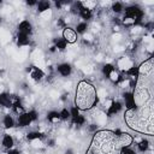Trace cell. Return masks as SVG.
I'll return each instance as SVG.
<instances>
[{
  "label": "cell",
  "mask_w": 154,
  "mask_h": 154,
  "mask_svg": "<svg viewBox=\"0 0 154 154\" xmlns=\"http://www.w3.org/2000/svg\"><path fill=\"white\" fill-rule=\"evenodd\" d=\"M135 144H136V149H137V152L143 153V154L148 153V152L150 150V147H152L150 142H149L147 138H144V137H142V138H141L138 142H136Z\"/></svg>",
  "instance_id": "14"
},
{
  "label": "cell",
  "mask_w": 154,
  "mask_h": 154,
  "mask_svg": "<svg viewBox=\"0 0 154 154\" xmlns=\"http://www.w3.org/2000/svg\"><path fill=\"white\" fill-rule=\"evenodd\" d=\"M61 37H63L69 45H70V43H75V42H77V40H78V35L76 34L75 29L71 28V26H66L65 29L61 30Z\"/></svg>",
  "instance_id": "6"
},
{
  "label": "cell",
  "mask_w": 154,
  "mask_h": 154,
  "mask_svg": "<svg viewBox=\"0 0 154 154\" xmlns=\"http://www.w3.org/2000/svg\"><path fill=\"white\" fill-rule=\"evenodd\" d=\"M29 76H30V78H31L34 82L38 83V82H42V81L45 79L46 72H45L42 69H40L38 66L31 65V70H30V72H29Z\"/></svg>",
  "instance_id": "9"
},
{
  "label": "cell",
  "mask_w": 154,
  "mask_h": 154,
  "mask_svg": "<svg viewBox=\"0 0 154 154\" xmlns=\"http://www.w3.org/2000/svg\"><path fill=\"white\" fill-rule=\"evenodd\" d=\"M25 5H26L28 7H36L37 1H36V0H26V1H25Z\"/></svg>",
  "instance_id": "29"
},
{
  "label": "cell",
  "mask_w": 154,
  "mask_h": 154,
  "mask_svg": "<svg viewBox=\"0 0 154 154\" xmlns=\"http://www.w3.org/2000/svg\"><path fill=\"white\" fill-rule=\"evenodd\" d=\"M85 129H87V131H89V132L94 134V132H96V131L99 130V125H97V124H95V123H91V124L87 125V126H85Z\"/></svg>",
  "instance_id": "27"
},
{
  "label": "cell",
  "mask_w": 154,
  "mask_h": 154,
  "mask_svg": "<svg viewBox=\"0 0 154 154\" xmlns=\"http://www.w3.org/2000/svg\"><path fill=\"white\" fill-rule=\"evenodd\" d=\"M17 32L31 36L34 32V25L29 19H23L17 24Z\"/></svg>",
  "instance_id": "5"
},
{
  "label": "cell",
  "mask_w": 154,
  "mask_h": 154,
  "mask_svg": "<svg viewBox=\"0 0 154 154\" xmlns=\"http://www.w3.org/2000/svg\"><path fill=\"white\" fill-rule=\"evenodd\" d=\"M6 154H20V150L17 148H11L6 150Z\"/></svg>",
  "instance_id": "30"
},
{
  "label": "cell",
  "mask_w": 154,
  "mask_h": 154,
  "mask_svg": "<svg viewBox=\"0 0 154 154\" xmlns=\"http://www.w3.org/2000/svg\"><path fill=\"white\" fill-rule=\"evenodd\" d=\"M1 146H2V148H5L6 150H7V149H11V148H14V146H16V140H14L13 135H11V134H4L2 137H1Z\"/></svg>",
  "instance_id": "12"
},
{
  "label": "cell",
  "mask_w": 154,
  "mask_h": 154,
  "mask_svg": "<svg viewBox=\"0 0 154 154\" xmlns=\"http://www.w3.org/2000/svg\"><path fill=\"white\" fill-rule=\"evenodd\" d=\"M116 71V66L112 63H105L102 64V66L100 67V73L102 75V77L105 78H109V76Z\"/></svg>",
  "instance_id": "15"
},
{
  "label": "cell",
  "mask_w": 154,
  "mask_h": 154,
  "mask_svg": "<svg viewBox=\"0 0 154 154\" xmlns=\"http://www.w3.org/2000/svg\"><path fill=\"white\" fill-rule=\"evenodd\" d=\"M46 120L51 124H57L59 122H61L60 119V114H59V111H55V109H51L47 112L46 114Z\"/></svg>",
  "instance_id": "19"
},
{
  "label": "cell",
  "mask_w": 154,
  "mask_h": 154,
  "mask_svg": "<svg viewBox=\"0 0 154 154\" xmlns=\"http://www.w3.org/2000/svg\"><path fill=\"white\" fill-rule=\"evenodd\" d=\"M123 101L120 100H112L111 103L107 106V109H106V117L107 118H113L116 116H118L122 111H123Z\"/></svg>",
  "instance_id": "4"
},
{
  "label": "cell",
  "mask_w": 154,
  "mask_h": 154,
  "mask_svg": "<svg viewBox=\"0 0 154 154\" xmlns=\"http://www.w3.org/2000/svg\"><path fill=\"white\" fill-rule=\"evenodd\" d=\"M75 31H76V34L77 35H85L87 32H88V30H89V23H85V22H78V23H76V25H75Z\"/></svg>",
  "instance_id": "20"
},
{
  "label": "cell",
  "mask_w": 154,
  "mask_h": 154,
  "mask_svg": "<svg viewBox=\"0 0 154 154\" xmlns=\"http://www.w3.org/2000/svg\"><path fill=\"white\" fill-rule=\"evenodd\" d=\"M52 8V2L51 1H47V0H41V1H37V5H36V12L38 14H43L48 11H51Z\"/></svg>",
  "instance_id": "17"
},
{
  "label": "cell",
  "mask_w": 154,
  "mask_h": 154,
  "mask_svg": "<svg viewBox=\"0 0 154 154\" xmlns=\"http://www.w3.org/2000/svg\"><path fill=\"white\" fill-rule=\"evenodd\" d=\"M55 143H57V141H55V138H53V137H46V146L47 147H49V148H54L55 147Z\"/></svg>",
  "instance_id": "28"
},
{
  "label": "cell",
  "mask_w": 154,
  "mask_h": 154,
  "mask_svg": "<svg viewBox=\"0 0 154 154\" xmlns=\"http://www.w3.org/2000/svg\"><path fill=\"white\" fill-rule=\"evenodd\" d=\"M1 124H2V128L5 130H12V129L16 128V119L11 113H6L2 117Z\"/></svg>",
  "instance_id": "10"
},
{
  "label": "cell",
  "mask_w": 154,
  "mask_h": 154,
  "mask_svg": "<svg viewBox=\"0 0 154 154\" xmlns=\"http://www.w3.org/2000/svg\"><path fill=\"white\" fill-rule=\"evenodd\" d=\"M71 124L76 128V129H81V128H83V126H85V124H87V117L84 116V114H79L73 122H71Z\"/></svg>",
  "instance_id": "22"
},
{
  "label": "cell",
  "mask_w": 154,
  "mask_h": 154,
  "mask_svg": "<svg viewBox=\"0 0 154 154\" xmlns=\"http://www.w3.org/2000/svg\"><path fill=\"white\" fill-rule=\"evenodd\" d=\"M13 105V95L8 91L0 93V107L4 109H11Z\"/></svg>",
  "instance_id": "7"
},
{
  "label": "cell",
  "mask_w": 154,
  "mask_h": 154,
  "mask_svg": "<svg viewBox=\"0 0 154 154\" xmlns=\"http://www.w3.org/2000/svg\"><path fill=\"white\" fill-rule=\"evenodd\" d=\"M122 100H123V105H124L126 111L137 109V103H136L135 94L132 90H124L122 93Z\"/></svg>",
  "instance_id": "2"
},
{
  "label": "cell",
  "mask_w": 154,
  "mask_h": 154,
  "mask_svg": "<svg viewBox=\"0 0 154 154\" xmlns=\"http://www.w3.org/2000/svg\"><path fill=\"white\" fill-rule=\"evenodd\" d=\"M109 6H111L109 10H111L112 13H114V14H120V13L124 12V4L120 2V1H113V2L109 4Z\"/></svg>",
  "instance_id": "21"
},
{
  "label": "cell",
  "mask_w": 154,
  "mask_h": 154,
  "mask_svg": "<svg viewBox=\"0 0 154 154\" xmlns=\"http://www.w3.org/2000/svg\"><path fill=\"white\" fill-rule=\"evenodd\" d=\"M119 154H137V152L132 148V146H125V147H120Z\"/></svg>",
  "instance_id": "25"
},
{
  "label": "cell",
  "mask_w": 154,
  "mask_h": 154,
  "mask_svg": "<svg viewBox=\"0 0 154 154\" xmlns=\"http://www.w3.org/2000/svg\"><path fill=\"white\" fill-rule=\"evenodd\" d=\"M16 43L18 47H26L31 43V38L30 36L28 35H24V34H20V32H17L16 34Z\"/></svg>",
  "instance_id": "16"
},
{
  "label": "cell",
  "mask_w": 154,
  "mask_h": 154,
  "mask_svg": "<svg viewBox=\"0 0 154 154\" xmlns=\"http://www.w3.org/2000/svg\"><path fill=\"white\" fill-rule=\"evenodd\" d=\"M59 114H60L61 122H67V120H70V112H69V108H67V107H63V108L59 111Z\"/></svg>",
  "instance_id": "24"
},
{
  "label": "cell",
  "mask_w": 154,
  "mask_h": 154,
  "mask_svg": "<svg viewBox=\"0 0 154 154\" xmlns=\"http://www.w3.org/2000/svg\"><path fill=\"white\" fill-rule=\"evenodd\" d=\"M77 17H79V18L82 19V22L88 23V22L91 20V18L94 17V11L90 10V8H88V7H85V6L83 5V6L81 7V10L78 11Z\"/></svg>",
  "instance_id": "11"
},
{
  "label": "cell",
  "mask_w": 154,
  "mask_h": 154,
  "mask_svg": "<svg viewBox=\"0 0 154 154\" xmlns=\"http://www.w3.org/2000/svg\"><path fill=\"white\" fill-rule=\"evenodd\" d=\"M31 124H32V120H31V118H30V116L28 114L26 111L17 116V119H16V126L22 128V129H25V128L30 126Z\"/></svg>",
  "instance_id": "8"
},
{
  "label": "cell",
  "mask_w": 154,
  "mask_h": 154,
  "mask_svg": "<svg viewBox=\"0 0 154 154\" xmlns=\"http://www.w3.org/2000/svg\"><path fill=\"white\" fill-rule=\"evenodd\" d=\"M69 112H70V120H71V122H73V120H75V119L81 114L79 108H77L75 105H73V106H70Z\"/></svg>",
  "instance_id": "23"
},
{
  "label": "cell",
  "mask_w": 154,
  "mask_h": 154,
  "mask_svg": "<svg viewBox=\"0 0 154 154\" xmlns=\"http://www.w3.org/2000/svg\"><path fill=\"white\" fill-rule=\"evenodd\" d=\"M101 102V97L97 95L95 87L88 81H81L76 88L75 106L79 111H90L96 108Z\"/></svg>",
  "instance_id": "1"
},
{
  "label": "cell",
  "mask_w": 154,
  "mask_h": 154,
  "mask_svg": "<svg viewBox=\"0 0 154 154\" xmlns=\"http://www.w3.org/2000/svg\"><path fill=\"white\" fill-rule=\"evenodd\" d=\"M53 45L55 46V48H57L58 52H65V51L67 49V46H69V43H67L61 36L54 37V38H53Z\"/></svg>",
  "instance_id": "18"
},
{
  "label": "cell",
  "mask_w": 154,
  "mask_h": 154,
  "mask_svg": "<svg viewBox=\"0 0 154 154\" xmlns=\"http://www.w3.org/2000/svg\"><path fill=\"white\" fill-rule=\"evenodd\" d=\"M46 137H47V135L38 131V130H31V131H28L25 134V140L29 141V142H32V141H36V140L43 141V140H46Z\"/></svg>",
  "instance_id": "13"
},
{
  "label": "cell",
  "mask_w": 154,
  "mask_h": 154,
  "mask_svg": "<svg viewBox=\"0 0 154 154\" xmlns=\"http://www.w3.org/2000/svg\"><path fill=\"white\" fill-rule=\"evenodd\" d=\"M55 73L63 78H67L73 73V66L69 61H61L55 66Z\"/></svg>",
  "instance_id": "3"
},
{
  "label": "cell",
  "mask_w": 154,
  "mask_h": 154,
  "mask_svg": "<svg viewBox=\"0 0 154 154\" xmlns=\"http://www.w3.org/2000/svg\"><path fill=\"white\" fill-rule=\"evenodd\" d=\"M26 112H28V114L30 116L32 123H36V122L38 120V112H37L35 108H31V109H29V111H26Z\"/></svg>",
  "instance_id": "26"
}]
</instances>
